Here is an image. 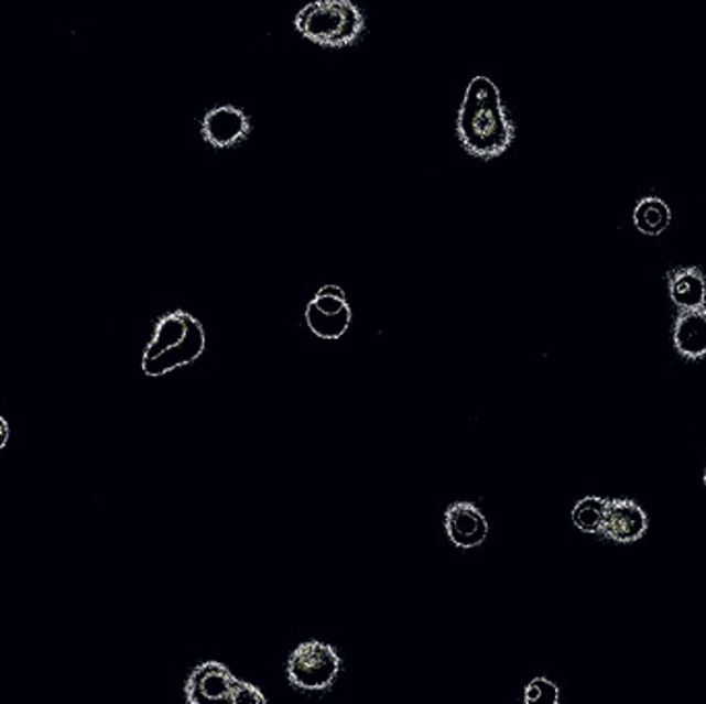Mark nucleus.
<instances>
[{
  "instance_id": "nucleus-2",
  "label": "nucleus",
  "mask_w": 706,
  "mask_h": 704,
  "mask_svg": "<svg viewBox=\"0 0 706 704\" xmlns=\"http://www.w3.org/2000/svg\"><path fill=\"white\" fill-rule=\"evenodd\" d=\"M207 345V333L200 321L186 311L164 314L153 328L141 368L148 377H164L172 370L197 361Z\"/></svg>"
},
{
  "instance_id": "nucleus-6",
  "label": "nucleus",
  "mask_w": 706,
  "mask_h": 704,
  "mask_svg": "<svg viewBox=\"0 0 706 704\" xmlns=\"http://www.w3.org/2000/svg\"><path fill=\"white\" fill-rule=\"evenodd\" d=\"M250 118L242 108L231 104L217 106L200 120V134L215 149L233 148L247 139Z\"/></svg>"
},
{
  "instance_id": "nucleus-15",
  "label": "nucleus",
  "mask_w": 706,
  "mask_h": 704,
  "mask_svg": "<svg viewBox=\"0 0 706 704\" xmlns=\"http://www.w3.org/2000/svg\"><path fill=\"white\" fill-rule=\"evenodd\" d=\"M228 704H269L264 698L263 692L257 689L254 684L238 680L236 686L231 690L230 701Z\"/></svg>"
},
{
  "instance_id": "nucleus-7",
  "label": "nucleus",
  "mask_w": 706,
  "mask_h": 704,
  "mask_svg": "<svg viewBox=\"0 0 706 704\" xmlns=\"http://www.w3.org/2000/svg\"><path fill=\"white\" fill-rule=\"evenodd\" d=\"M647 529H649V517L641 505L626 498H613L606 505L599 538L618 541V543H632L641 540Z\"/></svg>"
},
{
  "instance_id": "nucleus-1",
  "label": "nucleus",
  "mask_w": 706,
  "mask_h": 704,
  "mask_svg": "<svg viewBox=\"0 0 706 704\" xmlns=\"http://www.w3.org/2000/svg\"><path fill=\"white\" fill-rule=\"evenodd\" d=\"M457 134L467 153L492 160L502 155L514 141V122L496 83L477 75L474 77L459 106Z\"/></svg>"
},
{
  "instance_id": "nucleus-16",
  "label": "nucleus",
  "mask_w": 706,
  "mask_h": 704,
  "mask_svg": "<svg viewBox=\"0 0 706 704\" xmlns=\"http://www.w3.org/2000/svg\"><path fill=\"white\" fill-rule=\"evenodd\" d=\"M316 294H323V295H337V297H346V292L339 288V285H335V283H329V285H325V288H321Z\"/></svg>"
},
{
  "instance_id": "nucleus-8",
  "label": "nucleus",
  "mask_w": 706,
  "mask_h": 704,
  "mask_svg": "<svg viewBox=\"0 0 706 704\" xmlns=\"http://www.w3.org/2000/svg\"><path fill=\"white\" fill-rule=\"evenodd\" d=\"M351 306L347 297L316 294L306 306V325L321 339H339L351 325Z\"/></svg>"
},
{
  "instance_id": "nucleus-17",
  "label": "nucleus",
  "mask_w": 706,
  "mask_h": 704,
  "mask_svg": "<svg viewBox=\"0 0 706 704\" xmlns=\"http://www.w3.org/2000/svg\"><path fill=\"white\" fill-rule=\"evenodd\" d=\"M9 424H7V420L0 415V451L7 446V443H9Z\"/></svg>"
},
{
  "instance_id": "nucleus-13",
  "label": "nucleus",
  "mask_w": 706,
  "mask_h": 704,
  "mask_svg": "<svg viewBox=\"0 0 706 704\" xmlns=\"http://www.w3.org/2000/svg\"><path fill=\"white\" fill-rule=\"evenodd\" d=\"M606 505H608V498H599V496H587V498L578 500L573 508V523L583 533L599 535L604 515H606Z\"/></svg>"
},
{
  "instance_id": "nucleus-10",
  "label": "nucleus",
  "mask_w": 706,
  "mask_h": 704,
  "mask_svg": "<svg viewBox=\"0 0 706 704\" xmlns=\"http://www.w3.org/2000/svg\"><path fill=\"white\" fill-rule=\"evenodd\" d=\"M675 351L686 360H700L706 356V308L680 311L674 321Z\"/></svg>"
},
{
  "instance_id": "nucleus-3",
  "label": "nucleus",
  "mask_w": 706,
  "mask_h": 704,
  "mask_svg": "<svg viewBox=\"0 0 706 704\" xmlns=\"http://www.w3.org/2000/svg\"><path fill=\"white\" fill-rule=\"evenodd\" d=\"M296 30L314 44L346 48L366 30V17L351 0H314L296 15Z\"/></svg>"
},
{
  "instance_id": "nucleus-5",
  "label": "nucleus",
  "mask_w": 706,
  "mask_h": 704,
  "mask_svg": "<svg viewBox=\"0 0 706 704\" xmlns=\"http://www.w3.org/2000/svg\"><path fill=\"white\" fill-rule=\"evenodd\" d=\"M238 678L221 661H203L184 684L188 704H228Z\"/></svg>"
},
{
  "instance_id": "nucleus-14",
  "label": "nucleus",
  "mask_w": 706,
  "mask_h": 704,
  "mask_svg": "<svg viewBox=\"0 0 706 704\" xmlns=\"http://www.w3.org/2000/svg\"><path fill=\"white\" fill-rule=\"evenodd\" d=\"M525 704H560V689L547 678H535L526 684Z\"/></svg>"
},
{
  "instance_id": "nucleus-18",
  "label": "nucleus",
  "mask_w": 706,
  "mask_h": 704,
  "mask_svg": "<svg viewBox=\"0 0 706 704\" xmlns=\"http://www.w3.org/2000/svg\"><path fill=\"white\" fill-rule=\"evenodd\" d=\"M705 486H706V469H705Z\"/></svg>"
},
{
  "instance_id": "nucleus-4",
  "label": "nucleus",
  "mask_w": 706,
  "mask_h": 704,
  "mask_svg": "<svg viewBox=\"0 0 706 704\" xmlns=\"http://www.w3.org/2000/svg\"><path fill=\"white\" fill-rule=\"evenodd\" d=\"M339 672L341 657L333 645L323 640H306L297 645L287 659V680L297 690H329Z\"/></svg>"
},
{
  "instance_id": "nucleus-9",
  "label": "nucleus",
  "mask_w": 706,
  "mask_h": 704,
  "mask_svg": "<svg viewBox=\"0 0 706 704\" xmlns=\"http://www.w3.org/2000/svg\"><path fill=\"white\" fill-rule=\"evenodd\" d=\"M444 529H446L448 540L453 541L457 548L469 550V548H477L486 541L490 524L486 521L484 512L474 502L459 500V502H453L450 507L446 508Z\"/></svg>"
},
{
  "instance_id": "nucleus-12",
  "label": "nucleus",
  "mask_w": 706,
  "mask_h": 704,
  "mask_svg": "<svg viewBox=\"0 0 706 704\" xmlns=\"http://www.w3.org/2000/svg\"><path fill=\"white\" fill-rule=\"evenodd\" d=\"M632 219L637 230L644 236H661L672 224V209L663 198L649 195L639 198Z\"/></svg>"
},
{
  "instance_id": "nucleus-11",
  "label": "nucleus",
  "mask_w": 706,
  "mask_h": 704,
  "mask_svg": "<svg viewBox=\"0 0 706 704\" xmlns=\"http://www.w3.org/2000/svg\"><path fill=\"white\" fill-rule=\"evenodd\" d=\"M667 292L677 311L706 308V278L698 267H677L667 273Z\"/></svg>"
}]
</instances>
